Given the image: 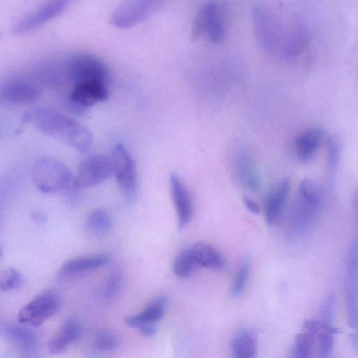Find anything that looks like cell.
Wrapping results in <instances>:
<instances>
[{"instance_id":"cell-1","label":"cell","mask_w":358,"mask_h":358,"mask_svg":"<svg viewBox=\"0 0 358 358\" xmlns=\"http://www.w3.org/2000/svg\"><path fill=\"white\" fill-rule=\"evenodd\" d=\"M252 12L257 38L266 51L282 57L297 55L305 38L297 19L264 3H255Z\"/></svg>"},{"instance_id":"cell-2","label":"cell","mask_w":358,"mask_h":358,"mask_svg":"<svg viewBox=\"0 0 358 358\" xmlns=\"http://www.w3.org/2000/svg\"><path fill=\"white\" fill-rule=\"evenodd\" d=\"M22 120L82 152L87 151L92 143V135L85 126L52 108H30L24 114Z\"/></svg>"},{"instance_id":"cell-3","label":"cell","mask_w":358,"mask_h":358,"mask_svg":"<svg viewBox=\"0 0 358 358\" xmlns=\"http://www.w3.org/2000/svg\"><path fill=\"white\" fill-rule=\"evenodd\" d=\"M31 176L36 187L45 194H67L78 190L75 176L70 169L63 162L51 157L37 159L33 165Z\"/></svg>"},{"instance_id":"cell-4","label":"cell","mask_w":358,"mask_h":358,"mask_svg":"<svg viewBox=\"0 0 358 358\" xmlns=\"http://www.w3.org/2000/svg\"><path fill=\"white\" fill-rule=\"evenodd\" d=\"M192 38L205 35L212 43L221 42L226 36V25L221 6L216 1H208L199 10L193 22Z\"/></svg>"},{"instance_id":"cell-5","label":"cell","mask_w":358,"mask_h":358,"mask_svg":"<svg viewBox=\"0 0 358 358\" xmlns=\"http://www.w3.org/2000/svg\"><path fill=\"white\" fill-rule=\"evenodd\" d=\"M61 306V297L53 289H45L29 301L18 313L20 323L37 327L54 316Z\"/></svg>"},{"instance_id":"cell-6","label":"cell","mask_w":358,"mask_h":358,"mask_svg":"<svg viewBox=\"0 0 358 358\" xmlns=\"http://www.w3.org/2000/svg\"><path fill=\"white\" fill-rule=\"evenodd\" d=\"M117 184L124 198L132 201L135 197L138 187V178L136 164L127 149L121 143L113 148L110 155Z\"/></svg>"},{"instance_id":"cell-7","label":"cell","mask_w":358,"mask_h":358,"mask_svg":"<svg viewBox=\"0 0 358 358\" xmlns=\"http://www.w3.org/2000/svg\"><path fill=\"white\" fill-rule=\"evenodd\" d=\"M66 71L73 83L88 81L106 83L108 79L105 64L98 57L85 52H77L69 58Z\"/></svg>"},{"instance_id":"cell-8","label":"cell","mask_w":358,"mask_h":358,"mask_svg":"<svg viewBox=\"0 0 358 358\" xmlns=\"http://www.w3.org/2000/svg\"><path fill=\"white\" fill-rule=\"evenodd\" d=\"M345 292L348 323L358 332V237L352 243L348 253Z\"/></svg>"},{"instance_id":"cell-9","label":"cell","mask_w":358,"mask_h":358,"mask_svg":"<svg viewBox=\"0 0 358 358\" xmlns=\"http://www.w3.org/2000/svg\"><path fill=\"white\" fill-rule=\"evenodd\" d=\"M113 175L110 156L94 154L86 157L79 165L75 176L78 189L99 185Z\"/></svg>"},{"instance_id":"cell-10","label":"cell","mask_w":358,"mask_h":358,"mask_svg":"<svg viewBox=\"0 0 358 358\" xmlns=\"http://www.w3.org/2000/svg\"><path fill=\"white\" fill-rule=\"evenodd\" d=\"M162 3V1L148 0L124 1L113 11L111 23L120 29L131 27L154 14Z\"/></svg>"},{"instance_id":"cell-11","label":"cell","mask_w":358,"mask_h":358,"mask_svg":"<svg viewBox=\"0 0 358 358\" xmlns=\"http://www.w3.org/2000/svg\"><path fill=\"white\" fill-rule=\"evenodd\" d=\"M66 1H49L17 20L12 27V34L21 36L31 32L55 18L66 9Z\"/></svg>"},{"instance_id":"cell-12","label":"cell","mask_w":358,"mask_h":358,"mask_svg":"<svg viewBox=\"0 0 358 358\" xmlns=\"http://www.w3.org/2000/svg\"><path fill=\"white\" fill-rule=\"evenodd\" d=\"M106 83L88 81L73 83L67 97L68 104L76 112L84 113L89 108L107 99Z\"/></svg>"},{"instance_id":"cell-13","label":"cell","mask_w":358,"mask_h":358,"mask_svg":"<svg viewBox=\"0 0 358 358\" xmlns=\"http://www.w3.org/2000/svg\"><path fill=\"white\" fill-rule=\"evenodd\" d=\"M38 83L26 78H15L6 81L1 89V98L8 104L22 105L31 103L41 95Z\"/></svg>"},{"instance_id":"cell-14","label":"cell","mask_w":358,"mask_h":358,"mask_svg":"<svg viewBox=\"0 0 358 358\" xmlns=\"http://www.w3.org/2000/svg\"><path fill=\"white\" fill-rule=\"evenodd\" d=\"M110 262V257L103 254L75 257L62 264L57 277L62 280H73L103 267Z\"/></svg>"},{"instance_id":"cell-15","label":"cell","mask_w":358,"mask_h":358,"mask_svg":"<svg viewBox=\"0 0 358 358\" xmlns=\"http://www.w3.org/2000/svg\"><path fill=\"white\" fill-rule=\"evenodd\" d=\"M83 336V328L75 317L66 319L48 342L50 353L58 355L64 352L71 344L79 341Z\"/></svg>"},{"instance_id":"cell-16","label":"cell","mask_w":358,"mask_h":358,"mask_svg":"<svg viewBox=\"0 0 358 358\" xmlns=\"http://www.w3.org/2000/svg\"><path fill=\"white\" fill-rule=\"evenodd\" d=\"M172 201L176 210L179 229L188 224L192 216V202L190 194L176 173L170 175Z\"/></svg>"},{"instance_id":"cell-17","label":"cell","mask_w":358,"mask_h":358,"mask_svg":"<svg viewBox=\"0 0 358 358\" xmlns=\"http://www.w3.org/2000/svg\"><path fill=\"white\" fill-rule=\"evenodd\" d=\"M166 299L159 296L152 299L141 312L125 318L124 322L130 327L141 329L154 326L164 315Z\"/></svg>"},{"instance_id":"cell-18","label":"cell","mask_w":358,"mask_h":358,"mask_svg":"<svg viewBox=\"0 0 358 358\" xmlns=\"http://www.w3.org/2000/svg\"><path fill=\"white\" fill-rule=\"evenodd\" d=\"M323 138V130L317 127L308 129L299 134L294 143L298 159L303 163L310 160L316 153Z\"/></svg>"},{"instance_id":"cell-19","label":"cell","mask_w":358,"mask_h":358,"mask_svg":"<svg viewBox=\"0 0 358 358\" xmlns=\"http://www.w3.org/2000/svg\"><path fill=\"white\" fill-rule=\"evenodd\" d=\"M235 166L241 182L248 189L257 191L261 185V179L248 152L238 150L235 156Z\"/></svg>"},{"instance_id":"cell-20","label":"cell","mask_w":358,"mask_h":358,"mask_svg":"<svg viewBox=\"0 0 358 358\" xmlns=\"http://www.w3.org/2000/svg\"><path fill=\"white\" fill-rule=\"evenodd\" d=\"M291 189V182L284 179L268 195L264 204L265 217L268 224L273 225L279 217Z\"/></svg>"},{"instance_id":"cell-21","label":"cell","mask_w":358,"mask_h":358,"mask_svg":"<svg viewBox=\"0 0 358 358\" xmlns=\"http://www.w3.org/2000/svg\"><path fill=\"white\" fill-rule=\"evenodd\" d=\"M189 250L197 266L214 270H222L225 260L222 254L214 247L204 243H197Z\"/></svg>"},{"instance_id":"cell-22","label":"cell","mask_w":358,"mask_h":358,"mask_svg":"<svg viewBox=\"0 0 358 358\" xmlns=\"http://www.w3.org/2000/svg\"><path fill=\"white\" fill-rule=\"evenodd\" d=\"M1 333L6 338L28 351L34 350L37 346V336L30 329L14 324H5L1 326Z\"/></svg>"},{"instance_id":"cell-23","label":"cell","mask_w":358,"mask_h":358,"mask_svg":"<svg viewBox=\"0 0 358 358\" xmlns=\"http://www.w3.org/2000/svg\"><path fill=\"white\" fill-rule=\"evenodd\" d=\"M231 348L234 358H256L257 341L250 330L238 331L232 338Z\"/></svg>"},{"instance_id":"cell-24","label":"cell","mask_w":358,"mask_h":358,"mask_svg":"<svg viewBox=\"0 0 358 358\" xmlns=\"http://www.w3.org/2000/svg\"><path fill=\"white\" fill-rule=\"evenodd\" d=\"M85 227L91 236L100 238L106 236L111 231L113 222L106 210L96 208L87 214Z\"/></svg>"},{"instance_id":"cell-25","label":"cell","mask_w":358,"mask_h":358,"mask_svg":"<svg viewBox=\"0 0 358 358\" xmlns=\"http://www.w3.org/2000/svg\"><path fill=\"white\" fill-rule=\"evenodd\" d=\"M123 274L120 268H112L103 283L101 295L106 300H111L117 297L123 286Z\"/></svg>"},{"instance_id":"cell-26","label":"cell","mask_w":358,"mask_h":358,"mask_svg":"<svg viewBox=\"0 0 358 358\" xmlns=\"http://www.w3.org/2000/svg\"><path fill=\"white\" fill-rule=\"evenodd\" d=\"M197 265L193 259L189 248L183 250L175 259L173 264L174 274L180 278H189Z\"/></svg>"},{"instance_id":"cell-27","label":"cell","mask_w":358,"mask_h":358,"mask_svg":"<svg viewBox=\"0 0 358 358\" xmlns=\"http://www.w3.org/2000/svg\"><path fill=\"white\" fill-rule=\"evenodd\" d=\"M23 284L22 274L14 267H8L0 273V289L7 292L20 288Z\"/></svg>"},{"instance_id":"cell-28","label":"cell","mask_w":358,"mask_h":358,"mask_svg":"<svg viewBox=\"0 0 358 358\" xmlns=\"http://www.w3.org/2000/svg\"><path fill=\"white\" fill-rule=\"evenodd\" d=\"M94 345L99 350L110 352L115 350L118 347L119 341L113 332L101 329L95 333Z\"/></svg>"},{"instance_id":"cell-29","label":"cell","mask_w":358,"mask_h":358,"mask_svg":"<svg viewBox=\"0 0 358 358\" xmlns=\"http://www.w3.org/2000/svg\"><path fill=\"white\" fill-rule=\"evenodd\" d=\"M300 197L310 204L318 208L321 194L317 184L310 178L303 179L299 185Z\"/></svg>"},{"instance_id":"cell-30","label":"cell","mask_w":358,"mask_h":358,"mask_svg":"<svg viewBox=\"0 0 358 358\" xmlns=\"http://www.w3.org/2000/svg\"><path fill=\"white\" fill-rule=\"evenodd\" d=\"M335 334L322 330L318 335L317 358H330L334 345Z\"/></svg>"},{"instance_id":"cell-31","label":"cell","mask_w":358,"mask_h":358,"mask_svg":"<svg viewBox=\"0 0 358 358\" xmlns=\"http://www.w3.org/2000/svg\"><path fill=\"white\" fill-rule=\"evenodd\" d=\"M336 298L334 294H330L324 300L322 307L321 322L322 328L327 329L334 326L335 315Z\"/></svg>"},{"instance_id":"cell-32","label":"cell","mask_w":358,"mask_h":358,"mask_svg":"<svg viewBox=\"0 0 358 358\" xmlns=\"http://www.w3.org/2000/svg\"><path fill=\"white\" fill-rule=\"evenodd\" d=\"M249 268L250 265L248 259H244L238 268L232 287L231 292L234 296H239L244 289L248 276Z\"/></svg>"},{"instance_id":"cell-33","label":"cell","mask_w":358,"mask_h":358,"mask_svg":"<svg viewBox=\"0 0 358 358\" xmlns=\"http://www.w3.org/2000/svg\"><path fill=\"white\" fill-rule=\"evenodd\" d=\"M340 161V147L333 137L327 140V164L330 171H334Z\"/></svg>"},{"instance_id":"cell-34","label":"cell","mask_w":358,"mask_h":358,"mask_svg":"<svg viewBox=\"0 0 358 358\" xmlns=\"http://www.w3.org/2000/svg\"><path fill=\"white\" fill-rule=\"evenodd\" d=\"M303 330L305 332L314 336L319 334L322 330V323L313 320H307L303 323Z\"/></svg>"},{"instance_id":"cell-35","label":"cell","mask_w":358,"mask_h":358,"mask_svg":"<svg viewBox=\"0 0 358 358\" xmlns=\"http://www.w3.org/2000/svg\"><path fill=\"white\" fill-rule=\"evenodd\" d=\"M31 220L37 224H44L47 220V215L42 210H35L31 213Z\"/></svg>"},{"instance_id":"cell-36","label":"cell","mask_w":358,"mask_h":358,"mask_svg":"<svg viewBox=\"0 0 358 358\" xmlns=\"http://www.w3.org/2000/svg\"><path fill=\"white\" fill-rule=\"evenodd\" d=\"M243 201L247 209L251 213L256 214L259 212V206L255 201H252V199L248 197H244Z\"/></svg>"},{"instance_id":"cell-37","label":"cell","mask_w":358,"mask_h":358,"mask_svg":"<svg viewBox=\"0 0 358 358\" xmlns=\"http://www.w3.org/2000/svg\"><path fill=\"white\" fill-rule=\"evenodd\" d=\"M349 342L354 350V351L358 354V332L355 331V333H352L350 334L349 336Z\"/></svg>"},{"instance_id":"cell-38","label":"cell","mask_w":358,"mask_h":358,"mask_svg":"<svg viewBox=\"0 0 358 358\" xmlns=\"http://www.w3.org/2000/svg\"><path fill=\"white\" fill-rule=\"evenodd\" d=\"M142 334L144 336H152L155 333V326H148L139 329Z\"/></svg>"},{"instance_id":"cell-39","label":"cell","mask_w":358,"mask_h":358,"mask_svg":"<svg viewBox=\"0 0 358 358\" xmlns=\"http://www.w3.org/2000/svg\"><path fill=\"white\" fill-rule=\"evenodd\" d=\"M356 216H357V227H358V194H357V201H356Z\"/></svg>"}]
</instances>
